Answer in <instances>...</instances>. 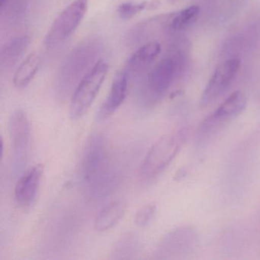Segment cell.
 <instances>
[{
  "instance_id": "1",
  "label": "cell",
  "mask_w": 260,
  "mask_h": 260,
  "mask_svg": "<svg viewBox=\"0 0 260 260\" xmlns=\"http://www.w3.org/2000/svg\"><path fill=\"white\" fill-rule=\"evenodd\" d=\"M107 141L104 135L93 134L83 152L81 175L90 194H101L109 187L111 178Z\"/></svg>"
},
{
  "instance_id": "2",
  "label": "cell",
  "mask_w": 260,
  "mask_h": 260,
  "mask_svg": "<svg viewBox=\"0 0 260 260\" xmlns=\"http://www.w3.org/2000/svg\"><path fill=\"white\" fill-rule=\"evenodd\" d=\"M189 127H183L159 138L149 150L140 169L141 181L150 182L162 174L185 144Z\"/></svg>"
},
{
  "instance_id": "3",
  "label": "cell",
  "mask_w": 260,
  "mask_h": 260,
  "mask_svg": "<svg viewBox=\"0 0 260 260\" xmlns=\"http://www.w3.org/2000/svg\"><path fill=\"white\" fill-rule=\"evenodd\" d=\"M103 51L102 42L98 39L91 38L72 50L67 57L59 74V87L61 91L71 90L75 85L93 68L100 60L99 56Z\"/></svg>"
},
{
  "instance_id": "4",
  "label": "cell",
  "mask_w": 260,
  "mask_h": 260,
  "mask_svg": "<svg viewBox=\"0 0 260 260\" xmlns=\"http://www.w3.org/2000/svg\"><path fill=\"white\" fill-rule=\"evenodd\" d=\"M246 106L244 94L241 91L233 92L202 121L196 133L197 144L204 145L211 141L226 124L241 114Z\"/></svg>"
},
{
  "instance_id": "5",
  "label": "cell",
  "mask_w": 260,
  "mask_h": 260,
  "mask_svg": "<svg viewBox=\"0 0 260 260\" xmlns=\"http://www.w3.org/2000/svg\"><path fill=\"white\" fill-rule=\"evenodd\" d=\"M109 64L100 60L76 86L70 105V117L80 119L96 98L109 72Z\"/></svg>"
},
{
  "instance_id": "6",
  "label": "cell",
  "mask_w": 260,
  "mask_h": 260,
  "mask_svg": "<svg viewBox=\"0 0 260 260\" xmlns=\"http://www.w3.org/2000/svg\"><path fill=\"white\" fill-rule=\"evenodd\" d=\"M88 0H74L54 19L45 39L48 48L66 42L75 32L86 16Z\"/></svg>"
},
{
  "instance_id": "7",
  "label": "cell",
  "mask_w": 260,
  "mask_h": 260,
  "mask_svg": "<svg viewBox=\"0 0 260 260\" xmlns=\"http://www.w3.org/2000/svg\"><path fill=\"white\" fill-rule=\"evenodd\" d=\"M238 58L229 59L220 63L211 76L201 97V106L205 107L221 96L230 87L240 70Z\"/></svg>"
},
{
  "instance_id": "8",
  "label": "cell",
  "mask_w": 260,
  "mask_h": 260,
  "mask_svg": "<svg viewBox=\"0 0 260 260\" xmlns=\"http://www.w3.org/2000/svg\"><path fill=\"white\" fill-rule=\"evenodd\" d=\"M179 62L176 56L165 57L149 73L147 89L153 99H159L170 89L179 74Z\"/></svg>"
},
{
  "instance_id": "9",
  "label": "cell",
  "mask_w": 260,
  "mask_h": 260,
  "mask_svg": "<svg viewBox=\"0 0 260 260\" xmlns=\"http://www.w3.org/2000/svg\"><path fill=\"white\" fill-rule=\"evenodd\" d=\"M44 165L39 164L27 170L18 181L15 188V199L21 208L28 209L35 205L44 175Z\"/></svg>"
},
{
  "instance_id": "10",
  "label": "cell",
  "mask_w": 260,
  "mask_h": 260,
  "mask_svg": "<svg viewBox=\"0 0 260 260\" xmlns=\"http://www.w3.org/2000/svg\"><path fill=\"white\" fill-rule=\"evenodd\" d=\"M129 75L124 69L117 72L112 81L109 95L96 113L97 122H104L123 104L128 89Z\"/></svg>"
},
{
  "instance_id": "11",
  "label": "cell",
  "mask_w": 260,
  "mask_h": 260,
  "mask_svg": "<svg viewBox=\"0 0 260 260\" xmlns=\"http://www.w3.org/2000/svg\"><path fill=\"white\" fill-rule=\"evenodd\" d=\"M9 133L13 150L18 157L25 156L30 147L31 127L26 113L17 110L9 118Z\"/></svg>"
},
{
  "instance_id": "12",
  "label": "cell",
  "mask_w": 260,
  "mask_h": 260,
  "mask_svg": "<svg viewBox=\"0 0 260 260\" xmlns=\"http://www.w3.org/2000/svg\"><path fill=\"white\" fill-rule=\"evenodd\" d=\"M160 52L161 46L157 42L144 44L131 56L124 69L129 76L142 73L154 61Z\"/></svg>"
},
{
  "instance_id": "13",
  "label": "cell",
  "mask_w": 260,
  "mask_h": 260,
  "mask_svg": "<svg viewBox=\"0 0 260 260\" xmlns=\"http://www.w3.org/2000/svg\"><path fill=\"white\" fill-rule=\"evenodd\" d=\"M126 212L124 201L117 200L105 207L95 217V229L99 232L108 231L115 226Z\"/></svg>"
},
{
  "instance_id": "14",
  "label": "cell",
  "mask_w": 260,
  "mask_h": 260,
  "mask_svg": "<svg viewBox=\"0 0 260 260\" xmlns=\"http://www.w3.org/2000/svg\"><path fill=\"white\" fill-rule=\"evenodd\" d=\"M30 38L28 36H19L9 41L0 52V64L2 68H11L17 63L28 48Z\"/></svg>"
},
{
  "instance_id": "15",
  "label": "cell",
  "mask_w": 260,
  "mask_h": 260,
  "mask_svg": "<svg viewBox=\"0 0 260 260\" xmlns=\"http://www.w3.org/2000/svg\"><path fill=\"white\" fill-rule=\"evenodd\" d=\"M42 66V58L36 53H31L27 56L16 70L13 77V83L18 89L28 86Z\"/></svg>"
},
{
  "instance_id": "16",
  "label": "cell",
  "mask_w": 260,
  "mask_h": 260,
  "mask_svg": "<svg viewBox=\"0 0 260 260\" xmlns=\"http://www.w3.org/2000/svg\"><path fill=\"white\" fill-rule=\"evenodd\" d=\"M141 249V241L139 237L133 233H127L121 235L115 243L112 255L116 259H127L138 255Z\"/></svg>"
},
{
  "instance_id": "17",
  "label": "cell",
  "mask_w": 260,
  "mask_h": 260,
  "mask_svg": "<svg viewBox=\"0 0 260 260\" xmlns=\"http://www.w3.org/2000/svg\"><path fill=\"white\" fill-rule=\"evenodd\" d=\"M200 8L198 6H191L178 13L170 24L172 29L179 31L184 29L187 26L192 23L199 16Z\"/></svg>"
},
{
  "instance_id": "18",
  "label": "cell",
  "mask_w": 260,
  "mask_h": 260,
  "mask_svg": "<svg viewBox=\"0 0 260 260\" xmlns=\"http://www.w3.org/2000/svg\"><path fill=\"white\" fill-rule=\"evenodd\" d=\"M149 7H152V4L148 2H127L121 4L117 12L121 19H130Z\"/></svg>"
},
{
  "instance_id": "19",
  "label": "cell",
  "mask_w": 260,
  "mask_h": 260,
  "mask_svg": "<svg viewBox=\"0 0 260 260\" xmlns=\"http://www.w3.org/2000/svg\"><path fill=\"white\" fill-rule=\"evenodd\" d=\"M156 213V204L149 203L141 207L135 216V223L140 228H145L154 218Z\"/></svg>"
},
{
  "instance_id": "20",
  "label": "cell",
  "mask_w": 260,
  "mask_h": 260,
  "mask_svg": "<svg viewBox=\"0 0 260 260\" xmlns=\"http://www.w3.org/2000/svg\"><path fill=\"white\" fill-rule=\"evenodd\" d=\"M2 1H4V0H0V2H2Z\"/></svg>"
}]
</instances>
